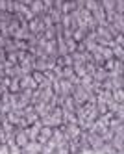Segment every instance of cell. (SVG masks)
<instances>
[{
    "label": "cell",
    "instance_id": "ba28073f",
    "mask_svg": "<svg viewBox=\"0 0 124 154\" xmlns=\"http://www.w3.org/2000/svg\"><path fill=\"white\" fill-rule=\"evenodd\" d=\"M20 154H33V152H30V150H24V149H22V152Z\"/></svg>",
    "mask_w": 124,
    "mask_h": 154
},
{
    "label": "cell",
    "instance_id": "6da1fadb",
    "mask_svg": "<svg viewBox=\"0 0 124 154\" xmlns=\"http://www.w3.org/2000/svg\"><path fill=\"white\" fill-rule=\"evenodd\" d=\"M20 89H37V84H35V80L32 78V74H22L20 76Z\"/></svg>",
    "mask_w": 124,
    "mask_h": 154
},
{
    "label": "cell",
    "instance_id": "7a4b0ae2",
    "mask_svg": "<svg viewBox=\"0 0 124 154\" xmlns=\"http://www.w3.org/2000/svg\"><path fill=\"white\" fill-rule=\"evenodd\" d=\"M52 132H54V128H50V126H41V130H39V136H37V143H41V145H44L50 137H52Z\"/></svg>",
    "mask_w": 124,
    "mask_h": 154
},
{
    "label": "cell",
    "instance_id": "8992f818",
    "mask_svg": "<svg viewBox=\"0 0 124 154\" xmlns=\"http://www.w3.org/2000/svg\"><path fill=\"white\" fill-rule=\"evenodd\" d=\"M0 154H9V147H8V143H2V145H0Z\"/></svg>",
    "mask_w": 124,
    "mask_h": 154
},
{
    "label": "cell",
    "instance_id": "5b68a950",
    "mask_svg": "<svg viewBox=\"0 0 124 154\" xmlns=\"http://www.w3.org/2000/svg\"><path fill=\"white\" fill-rule=\"evenodd\" d=\"M41 149H43V145H41V143H37V141H28L26 147H24V150H30V152H33V154L41 152Z\"/></svg>",
    "mask_w": 124,
    "mask_h": 154
},
{
    "label": "cell",
    "instance_id": "3957f363",
    "mask_svg": "<svg viewBox=\"0 0 124 154\" xmlns=\"http://www.w3.org/2000/svg\"><path fill=\"white\" fill-rule=\"evenodd\" d=\"M13 139H15V143H17V145H19L20 149H24V147H26V143L30 141V139H28V134H26L24 130H17Z\"/></svg>",
    "mask_w": 124,
    "mask_h": 154
},
{
    "label": "cell",
    "instance_id": "277c9868",
    "mask_svg": "<svg viewBox=\"0 0 124 154\" xmlns=\"http://www.w3.org/2000/svg\"><path fill=\"white\" fill-rule=\"evenodd\" d=\"M56 149H58V143H56V141H54V139L50 137V139H48V141H47V143H44V145H43L41 152H43V154H52V152H54Z\"/></svg>",
    "mask_w": 124,
    "mask_h": 154
},
{
    "label": "cell",
    "instance_id": "52a82bcc",
    "mask_svg": "<svg viewBox=\"0 0 124 154\" xmlns=\"http://www.w3.org/2000/svg\"><path fill=\"white\" fill-rule=\"evenodd\" d=\"M78 154H93V149H80V152H78Z\"/></svg>",
    "mask_w": 124,
    "mask_h": 154
}]
</instances>
